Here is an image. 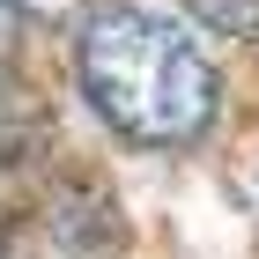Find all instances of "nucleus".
I'll return each instance as SVG.
<instances>
[{
  "instance_id": "1",
  "label": "nucleus",
  "mask_w": 259,
  "mask_h": 259,
  "mask_svg": "<svg viewBox=\"0 0 259 259\" xmlns=\"http://www.w3.org/2000/svg\"><path fill=\"white\" fill-rule=\"evenodd\" d=\"M74 67H81V97L97 104V119L141 148H185L215 119L207 52L185 37V22L156 15V8H126V0L97 8L81 22Z\"/></svg>"
},
{
  "instance_id": "2",
  "label": "nucleus",
  "mask_w": 259,
  "mask_h": 259,
  "mask_svg": "<svg viewBox=\"0 0 259 259\" xmlns=\"http://www.w3.org/2000/svg\"><path fill=\"white\" fill-rule=\"evenodd\" d=\"M45 111L22 89H0V163H30V156H45Z\"/></svg>"
},
{
  "instance_id": "3",
  "label": "nucleus",
  "mask_w": 259,
  "mask_h": 259,
  "mask_svg": "<svg viewBox=\"0 0 259 259\" xmlns=\"http://www.w3.org/2000/svg\"><path fill=\"white\" fill-rule=\"evenodd\" d=\"M185 8L222 37H259V0H185Z\"/></svg>"
},
{
  "instance_id": "4",
  "label": "nucleus",
  "mask_w": 259,
  "mask_h": 259,
  "mask_svg": "<svg viewBox=\"0 0 259 259\" xmlns=\"http://www.w3.org/2000/svg\"><path fill=\"white\" fill-rule=\"evenodd\" d=\"M15 52V0H0V60Z\"/></svg>"
},
{
  "instance_id": "5",
  "label": "nucleus",
  "mask_w": 259,
  "mask_h": 259,
  "mask_svg": "<svg viewBox=\"0 0 259 259\" xmlns=\"http://www.w3.org/2000/svg\"><path fill=\"white\" fill-rule=\"evenodd\" d=\"M15 8H30V15H67V0H15Z\"/></svg>"
}]
</instances>
